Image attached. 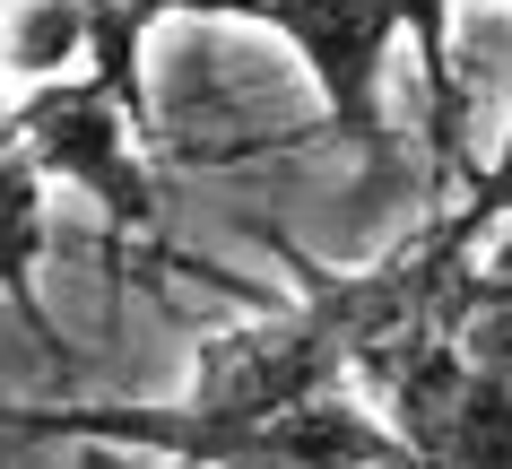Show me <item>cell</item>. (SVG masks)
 <instances>
[{
	"label": "cell",
	"instance_id": "6da1fadb",
	"mask_svg": "<svg viewBox=\"0 0 512 469\" xmlns=\"http://www.w3.org/2000/svg\"><path fill=\"white\" fill-rule=\"evenodd\" d=\"M408 469H512V383L469 374L443 331H400L348 365Z\"/></svg>",
	"mask_w": 512,
	"mask_h": 469
},
{
	"label": "cell",
	"instance_id": "7a4b0ae2",
	"mask_svg": "<svg viewBox=\"0 0 512 469\" xmlns=\"http://www.w3.org/2000/svg\"><path fill=\"white\" fill-rule=\"evenodd\" d=\"M9 139L27 148V166L44 183H70L105 209V226L122 235H148L157 226V174H148V139L122 122L105 87L70 70L53 87H27L18 105H9Z\"/></svg>",
	"mask_w": 512,
	"mask_h": 469
},
{
	"label": "cell",
	"instance_id": "3957f363",
	"mask_svg": "<svg viewBox=\"0 0 512 469\" xmlns=\"http://www.w3.org/2000/svg\"><path fill=\"white\" fill-rule=\"evenodd\" d=\"M339 374H348L339 339L304 304H287V313H261V322H235V331L200 339L191 348V391L174 409L235 435V426H270V417L304 409V400H330Z\"/></svg>",
	"mask_w": 512,
	"mask_h": 469
},
{
	"label": "cell",
	"instance_id": "277c9868",
	"mask_svg": "<svg viewBox=\"0 0 512 469\" xmlns=\"http://www.w3.org/2000/svg\"><path fill=\"white\" fill-rule=\"evenodd\" d=\"M261 27L313 70L322 113L348 148H382V61L400 44V9L391 0H278Z\"/></svg>",
	"mask_w": 512,
	"mask_h": 469
},
{
	"label": "cell",
	"instance_id": "5b68a950",
	"mask_svg": "<svg viewBox=\"0 0 512 469\" xmlns=\"http://www.w3.org/2000/svg\"><path fill=\"white\" fill-rule=\"evenodd\" d=\"M44 252H53V226H44V174L27 166L18 139L0 131V296L18 304V322L53 348V322H44V304H35V270H44Z\"/></svg>",
	"mask_w": 512,
	"mask_h": 469
},
{
	"label": "cell",
	"instance_id": "8992f818",
	"mask_svg": "<svg viewBox=\"0 0 512 469\" xmlns=\"http://www.w3.org/2000/svg\"><path fill=\"white\" fill-rule=\"evenodd\" d=\"M174 0H79L87 18V79L105 87L122 122L139 139H157V113H148V27H157Z\"/></svg>",
	"mask_w": 512,
	"mask_h": 469
},
{
	"label": "cell",
	"instance_id": "52a82bcc",
	"mask_svg": "<svg viewBox=\"0 0 512 469\" xmlns=\"http://www.w3.org/2000/svg\"><path fill=\"white\" fill-rule=\"evenodd\" d=\"M452 348L469 374H504L512 383V218L495 226V252L460 270V322Z\"/></svg>",
	"mask_w": 512,
	"mask_h": 469
},
{
	"label": "cell",
	"instance_id": "ba28073f",
	"mask_svg": "<svg viewBox=\"0 0 512 469\" xmlns=\"http://www.w3.org/2000/svg\"><path fill=\"white\" fill-rule=\"evenodd\" d=\"M0 61H9L27 87L70 79V70L87 61V18H79V0H18V9H9V27H0Z\"/></svg>",
	"mask_w": 512,
	"mask_h": 469
},
{
	"label": "cell",
	"instance_id": "9c48e42d",
	"mask_svg": "<svg viewBox=\"0 0 512 469\" xmlns=\"http://www.w3.org/2000/svg\"><path fill=\"white\" fill-rule=\"evenodd\" d=\"M400 9V35L417 44V70H426L434 96V148L460 157V96H452V0H391Z\"/></svg>",
	"mask_w": 512,
	"mask_h": 469
},
{
	"label": "cell",
	"instance_id": "30bf717a",
	"mask_svg": "<svg viewBox=\"0 0 512 469\" xmlns=\"http://www.w3.org/2000/svg\"><path fill=\"white\" fill-rule=\"evenodd\" d=\"M512 218V96H504V139H495V157H486V174L469 183V200H460L452 218H434L452 244L478 252V235H495V226Z\"/></svg>",
	"mask_w": 512,
	"mask_h": 469
},
{
	"label": "cell",
	"instance_id": "8fae6325",
	"mask_svg": "<svg viewBox=\"0 0 512 469\" xmlns=\"http://www.w3.org/2000/svg\"><path fill=\"white\" fill-rule=\"evenodd\" d=\"M174 9H209V18H243V0H174Z\"/></svg>",
	"mask_w": 512,
	"mask_h": 469
},
{
	"label": "cell",
	"instance_id": "7c38bea8",
	"mask_svg": "<svg viewBox=\"0 0 512 469\" xmlns=\"http://www.w3.org/2000/svg\"><path fill=\"white\" fill-rule=\"evenodd\" d=\"M261 9H278V0H243V18H261Z\"/></svg>",
	"mask_w": 512,
	"mask_h": 469
},
{
	"label": "cell",
	"instance_id": "4fadbf2b",
	"mask_svg": "<svg viewBox=\"0 0 512 469\" xmlns=\"http://www.w3.org/2000/svg\"><path fill=\"white\" fill-rule=\"evenodd\" d=\"M0 469H18V452H9V443H0Z\"/></svg>",
	"mask_w": 512,
	"mask_h": 469
},
{
	"label": "cell",
	"instance_id": "5bb4252c",
	"mask_svg": "<svg viewBox=\"0 0 512 469\" xmlns=\"http://www.w3.org/2000/svg\"><path fill=\"white\" fill-rule=\"evenodd\" d=\"M0 131H9V105H0Z\"/></svg>",
	"mask_w": 512,
	"mask_h": 469
}]
</instances>
